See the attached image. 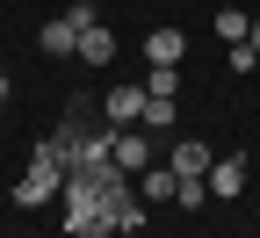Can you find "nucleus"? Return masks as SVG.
<instances>
[{"label":"nucleus","mask_w":260,"mask_h":238,"mask_svg":"<svg viewBox=\"0 0 260 238\" xmlns=\"http://www.w3.org/2000/svg\"><path fill=\"white\" fill-rule=\"evenodd\" d=\"M65 188V174H58V166H44V159H29V174L15 181V210H44V202Z\"/></svg>","instance_id":"2"},{"label":"nucleus","mask_w":260,"mask_h":238,"mask_svg":"<svg viewBox=\"0 0 260 238\" xmlns=\"http://www.w3.org/2000/svg\"><path fill=\"white\" fill-rule=\"evenodd\" d=\"M65 231L73 238H116L109 231V217H116V202L130 195V174L116 159H94V166H80V174H65Z\"/></svg>","instance_id":"1"},{"label":"nucleus","mask_w":260,"mask_h":238,"mask_svg":"<svg viewBox=\"0 0 260 238\" xmlns=\"http://www.w3.org/2000/svg\"><path fill=\"white\" fill-rule=\"evenodd\" d=\"M0 80H8V65H0Z\"/></svg>","instance_id":"18"},{"label":"nucleus","mask_w":260,"mask_h":238,"mask_svg":"<svg viewBox=\"0 0 260 238\" xmlns=\"http://www.w3.org/2000/svg\"><path fill=\"white\" fill-rule=\"evenodd\" d=\"M174 116H181L174 101H145V130H174Z\"/></svg>","instance_id":"14"},{"label":"nucleus","mask_w":260,"mask_h":238,"mask_svg":"<svg viewBox=\"0 0 260 238\" xmlns=\"http://www.w3.org/2000/svg\"><path fill=\"white\" fill-rule=\"evenodd\" d=\"M109 159L123 166V174H145V166H152V138H145V130H116Z\"/></svg>","instance_id":"4"},{"label":"nucleus","mask_w":260,"mask_h":238,"mask_svg":"<svg viewBox=\"0 0 260 238\" xmlns=\"http://www.w3.org/2000/svg\"><path fill=\"white\" fill-rule=\"evenodd\" d=\"M181 58H188L181 29H152V37H145V65H181Z\"/></svg>","instance_id":"6"},{"label":"nucleus","mask_w":260,"mask_h":238,"mask_svg":"<svg viewBox=\"0 0 260 238\" xmlns=\"http://www.w3.org/2000/svg\"><path fill=\"white\" fill-rule=\"evenodd\" d=\"M246 44H253V51H260V22H253V29H246Z\"/></svg>","instance_id":"17"},{"label":"nucleus","mask_w":260,"mask_h":238,"mask_svg":"<svg viewBox=\"0 0 260 238\" xmlns=\"http://www.w3.org/2000/svg\"><path fill=\"white\" fill-rule=\"evenodd\" d=\"M145 94L152 101H174L181 94V65H152V73H145Z\"/></svg>","instance_id":"11"},{"label":"nucleus","mask_w":260,"mask_h":238,"mask_svg":"<svg viewBox=\"0 0 260 238\" xmlns=\"http://www.w3.org/2000/svg\"><path fill=\"white\" fill-rule=\"evenodd\" d=\"M210 159H217V152H210L203 138H181V145H174V174H210Z\"/></svg>","instance_id":"8"},{"label":"nucleus","mask_w":260,"mask_h":238,"mask_svg":"<svg viewBox=\"0 0 260 238\" xmlns=\"http://www.w3.org/2000/svg\"><path fill=\"white\" fill-rule=\"evenodd\" d=\"M109 231H123V238H130V231H145V195H123V202H116V217H109Z\"/></svg>","instance_id":"12"},{"label":"nucleus","mask_w":260,"mask_h":238,"mask_svg":"<svg viewBox=\"0 0 260 238\" xmlns=\"http://www.w3.org/2000/svg\"><path fill=\"white\" fill-rule=\"evenodd\" d=\"M65 22H73V29H94V22H102V8H94V0H73V15H65Z\"/></svg>","instance_id":"16"},{"label":"nucleus","mask_w":260,"mask_h":238,"mask_svg":"<svg viewBox=\"0 0 260 238\" xmlns=\"http://www.w3.org/2000/svg\"><path fill=\"white\" fill-rule=\"evenodd\" d=\"M145 101H152L145 87H109V101H102V123H109V130H138V123H145Z\"/></svg>","instance_id":"3"},{"label":"nucleus","mask_w":260,"mask_h":238,"mask_svg":"<svg viewBox=\"0 0 260 238\" xmlns=\"http://www.w3.org/2000/svg\"><path fill=\"white\" fill-rule=\"evenodd\" d=\"M203 181H210V195H217V202L246 195V159H210V174H203Z\"/></svg>","instance_id":"5"},{"label":"nucleus","mask_w":260,"mask_h":238,"mask_svg":"<svg viewBox=\"0 0 260 238\" xmlns=\"http://www.w3.org/2000/svg\"><path fill=\"white\" fill-rule=\"evenodd\" d=\"M246 29H253L246 8H217V37H224V44H246Z\"/></svg>","instance_id":"13"},{"label":"nucleus","mask_w":260,"mask_h":238,"mask_svg":"<svg viewBox=\"0 0 260 238\" xmlns=\"http://www.w3.org/2000/svg\"><path fill=\"white\" fill-rule=\"evenodd\" d=\"M73 58H80V65H109V58H116V37H109L102 22H94V29H80V44H73Z\"/></svg>","instance_id":"7"},{"label":"nucleus","mask_w":260,"mask_h":238,"mask_svg":"<svg viewBox=\"0 0 260 238\" xmlns=\"http://www.w3.org/2000/svg\"><path fill=\"white\" fill-rule=\"evenodd\" d=\"M174 181H181L174 166H145V174H138V195L145 202H174Z\"/></svg>","instance_id":"9"},{"label":"nucleus","mask_w":260,"mask_h":238,"mask_svg":"<svg viewBox=\"0 0 260 238\" xmlns=\"http://www.w3.org/2000/svg\"><path fill=\"white\" fill-rule=\"evenodd\" d=\"M37 44H44L51 58H73V44H80V29H73V22L58 15V22H44V37H37Z\"/></svg>","instance_id":"10"},{"label":"nucleus","mask_w":260,"mask_h":238,"mask_svg":"<svg viewBox=\"0 0 260 238\" xmlns=\"http://www.w3.org/2000/svg\"><path fill=\"white\" fill-rule=\"evenodd\" d=\"M224 65H232V73H253L260 51H253V44H224Z\"/></svg>","instance_id":"15"}]
</instances>
